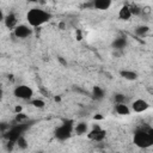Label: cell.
<instances>
[{"label":"cell","mask_w":153,"mask_h":153,"mask_svg":"<svg viewBox=\"0 0 153 153\" xmlns=\"http://www.w3.org/2000/svg\"><path fill=\"white\" fill-rule=\"evenodd\" d=\"M50 18H51V14L39 7H33V8L29 10L26 13V20L31 27L42 26L45 23H48L50 20Z\"/></svg>","instance_id":"cell-1"},{"label":"cell","mask_w":153,"mask_h":153,"mask_svg":"<svg viewBox=\"0 0 153 153\" xmlns=\"http://www.w3.org/2000/svg\"><path fill=\"white\" fill-rule=\"evenodd\" d=\"M134 145L140 148H148L153 146V128L146 127L140 128L134 133L133 136Z\"/></svg>","instance_id":"cell-2"},{"label":"cell","mask_w":153,"mask_h":153,"mask_svg":"<svg viewBox=\"0 0 153 153\" xmlns=\"http://www.w3.org/2000/svg\"><path fill=\"white\" fill-rule=\"evenodd\" d=\"M27 127H29V124H27V122H25V123H17V124H14V126H12L10 129H8V131L6 133V139L8 140V141H11V142H17V140L22 136V135H24V131L27 129Z\"/></svg>","instance_id":"cell-3"},{"label":"cell","mask_w":153,"mask_h":153,"mask_svg":"<svg viewBox=\"0 0 153 153\" xmlns=\"http://www.w3.org/2000/svg\"><path fill=\"white\" fill-rule=\"evenodd\" d=\"M73 129H74V128H73V124H72L71 121L65 122V123H62L60 127H57V128L55 129V137H56L57 140H60V141H65V140H67V139L71 137Z\"/></svg>","instance_id":"cell-4"},{"label":"cell","mask_w":153,"mask_h":153,"mask_svg":"<svg viewBox=\"0 0 153 153\" xmlns=\"http://www.w3.org/2000/svg\"><path fill=\"white\" fill-rule=\"evenodd\" d=\"M13 94L16 98L23 99V100H30L33 96V90L30 86L26 85H19L13 90Z\"/></svg>","instance_id":"cell-5"},{"label":"cell","mask_w":153,"mask_h":153,"mask_svg":"<svg viewBox=\"0 0 153 153\" xmlns=\"http://www.w3.org/2000/svg\"><path fill=\"white\" fill-rule=\"evenodd\" d=\"M13 35L17 37V38H20V39H25L27 37H30L32 35V29L30 25H25V24H20V25H17L14 29H13Z\"/></svg>","instance_id":"cell-6"},{"label":"cell","mask_w":153,"mask_h":153,"mask_svg":"<svg viewBox=\"0 0 153 153\" xmlns=\"http://www.w3.org/2000/svg\"><path fill=\"white\" fill-rule=\"evenodd\" d=\"M149 108V103L142 98H137L131 103V110L134 112H143Z\"/></svg>","instance_id":"cell-7"},{"label":"cell","mask_w":153,"mask_h":153,"mask_svg":"<svg viewBox=\"0 0 153 153\" xmlns=\"http://www.w3.org/2000/svg\"><path fill=\"white\" fill-rule=\"evenodd\" d=\"M88 139L90 140H93V141H102L104 137H105V131L103 129H100L99 127H96L93 128L88 134H87Z\"/></svg>","instance_id":"cell-8"},{"label":"cell","mask_w":153,"mask_h":153,"mask_svg":"<svg viewBox=\"0 0 153 153\" xmlns=\"http://www.w3.org/2000/svg\"><path fill=\"white\" fill-rule=\"evenodd\" d=\"M131 10H130V5H124L120 8L118 11V18L121 20H129L131 18Z\"/></svg>","instance_id":"cell-9"},{"label":"cell","mask_w":153,"mask_h":153,"mask_svg":"<svg viewBox=\"0 0 153 153\" xmlns=\"http://www.w3.org/2000/svg\"><path fill=\"white\" fill-rule=\"evenodd\" d=\"M112 5L111 0H94L92 1V7L96 10H109Z\"/></svg>","instance_id":"cell-10"},{"label":"cell","mask_w":153,"mask_h":153,"mask_svg":"<svg viewBox=\"0 0 153 153\" xmlns=\"http://www.w3.org/2000/svg\"><path fill=\"white\" fill-rule=\"evenodd\" d=\"M4 23L7 27L10 29H14L17 26V17L13 14V13H8L5 16V19H4Z\"/></svg>","instance_id":"cell-11"},{"label":"cell","mask_w":153,"mask_h":153,"mask_svg":"<svg viewBox=\"0 0 153 153\" xmlns=\"http://www.w3.org/2000/svg\"><path fill=\"white\" fill-rule=\"evenodd\" d=\"M120 75H121L123 79L130 80V81L137 79V73L134 72V71H129V69H122V71L120 72Z\"/></svg>","instance_id":"cell-12"},{"label":"cell","mask_w":153,"mask_h":153,"mask_svg":"<svg viewBox=\"0 0 153 153\" xmlns=\"http://www.w3.org/2000/svg\"><path fill=\"white\" fill-rule=\"evenodd\" d=\"M112 47L116 50L124 49L127 47V39H126V37H117V38H115V41L112 42Z\"/></svg>","instance_id":"cell-13"},{"label":"cell","mask_w":153,"mask_h":153,"mask_svg":"<svg viewBox=\"0 0 153 153\" xmlns=\"http://www.w3.org/2000/svg\"><path fill=\"white\" fill-rule=\"evenodd\" d=\"M115 111H116L118 115H122V116H127V115L130 114V109H129V106H128L126 103L116 104V105H115Z\"/></svg>","instance_id":"cell-14"},{"label":"cell","mask_w":153,"mask_h":153,"mask_svg":"<svg viewBox=\"0 0 153 153\" xmlns=\"http://www.w3.org/2000/svg\"><path fill=\"white\" fill-rule=\"evenodd\" d=\"M104 90L102 88V87H99V86H93V88H92V96H93V98L96 99V100H100V99H103L104 98Z\"/></svg>","instance_id":"cell-15"},{"label":"cell","mask_w":153,"mask_h":153,"mask_svg":"<svg viewBox=\"0 0 153 153\" xmlns=\"http://www.w3.org/2000/svg\"><path fill=\"white\" fill-rule=\"evenodd\" d=\"M87 129H88V127H87V124H86L85 122H80V123H78V124L74 127V131H75L78 135H82V134L87 133Z\"/></svg>","instance_id":"cell-16"},{"label":"cell","mask_w":153,"mask_h":153,"mask_svg":"<svg viewBox=\"0 0 153 153\" xmlns=\"http://www.w3.org/2000/svg\"><path fill=\"white\" fill-rule=\"evenodd\" d=\"M148 31H149V27L147 25H140V26H137L135 29V33L139 37H145L148 33Z\"/></svg>","instance_id":"cell-17"},{"label":"cell","mask_w":153,"mask_h":153,"mask_svg":"<svg viewBox=\"0 0 153 153\" xmlns=\"http://www.w3.org/2000/svg\"><path fill=\"white\" fill-rule=\"evenodd\" d=\"M16 145L20 148V149H26L27 148V141H26V139H25V136L24 135H22L18 140H17V142H16Z\"/></svg>","instance_id":"cell-18"},{"label":"cell","mask_w":153,"mask_h":153,"mask_svg":"<svg viewBox=\"0 0 153 153\" xmlns=\"http://www.w3.org/2000/svg\"><path fill=\"white\" fill-rule=\"evenodd\" d=\"M30 103H31V105H32V106H35V108H37V109H43V108L45 106V103H44V100H42V99H38V98H36V99H32Z\"/></svg>","instance_id":"cell-19"},{"label":"cell","mask_w":153,"mask_h":153,"mask_svg":"<svg viewBox=\"0 0 153 153\" xmlns=\"http://www.w3.org/2000/svg\"><path fill=\"white\" fill-rule=\"evenodd\" d=\"M14 121H16V123H25V122L27 121V116H26L25 114H23V112L17 114Z\"/></svg>","instance_id":"cell-20"},{"label":"cell","mask_w":153,"mask_h":153,"mask_svg":"<svg viewBox=\"0 0 153 153\" xmlns=\"http://www.w3.org/2000/svg\"><path fill=\"white\" fill-rule=\"evenodd\" d=\"M114 99H115V103H116V104L126 103V96L122 94V93H116L115 97H114Z\"/></svg>","instance_id":"cell-21"},{"label":"cell","mask_w":153,"mask_h":153,"mask_svg":"<svg viewBox=\"0 0 153 153\" xmlns=\"http://www.w3.org/2000/svg\"><path fill=\"white\" fill-rule=\"evenodd\" d=\"M130 10H131V14L133 16H139V14H141L142 13V8H140V7H137V6H130Z\"/></svg>","instance_id":"cell-22"},{"label":"cell","mask_w":153,"mask_h":153,"mask_svg":"<svg viewBox=\"0 0 153 153\" xmlns=\"http://www.w3.org/2000/svg\"><path fill=\"white\" fill-rule=\"evenodd\" d=\"M22 110H23V108H22L20 105H18V106H16V108H14L16 114H20V112H22Z\"/></svg>","instance_id":"cell-23"},{"label":"cell","mask_w":153,"mask_h":153,"mask_svg":"<svg viewBox=\"0 0 153 153\" xmlns=\"http://www.w3.org/2000/svg\"><path fill=\"white\" fill-rule=\"evenodd\" d=\"M55 100L56 102H60V97H55Z\"/></svg>","instance_id":"cell-24"}]
</instances>
